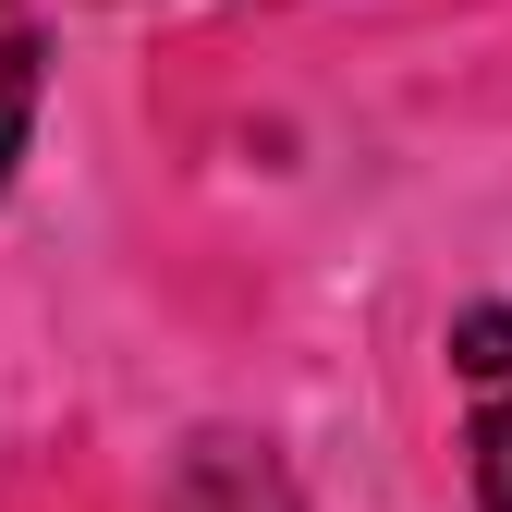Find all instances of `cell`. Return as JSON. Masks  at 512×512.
<instances>
[{
	"instance_id": "cell-1",
	"label": "cell",
	"mask_w": 512,
	"mask_h": 512,
	"mask_svg": "<svg viewBox=\"0 0 512 512\" xmlns=\"http://www.w3.org/2000/svg\"><path fill=\"white\" fill-rule=\"evenodd\" d=\"M159 512H305V500H293V476H281L269 439L208 427V439H183V464H171V500H159Z\"/></svg>"
},
{
	"instance_id": "cell-2",
	"label": "cell",
	"mask_w": 512,
	"mask_h": 512,
	"mask_svg": "<svg viewBox=\"0 0 512 512\" xmlns=\"http://www.w3.org/2000/svg\"><path fill=\"white\" fill-rule=\"evenodd\" d=\"M37 61H49L37 0H0V183H13V159H25V135H37Z\"/></svg>"
},
{
	"instance_id": "cell-3",
	"label": "cell",
	"mask_w": 512,
	"mask_h": 512,
	"mask_svg": "<svg viewBox=\"0 0 512 512\" xmlns=\"http://www.w3.org/2000/svg\"><path fill=\"white\" fill-rule=\"evenodd\" d=\"M452 366L488 378V391H512V305H476L464 330H452Z\"/></svg>"
},
{
	"instance_id": "cell-4",
	"label": "cell",
	"mask_w": 512,
	"mask_h": 512,
	"mask_svg": "<svg viewBox=\"0 0 512 512\" xmlns=\"http://www.w3.org/2000/svg\"><path fill=\"white\" fill-rule=\"evenodd\" d=\"M476 512H512V391L476 415Z\"/></svg>"
}]
</instances>
